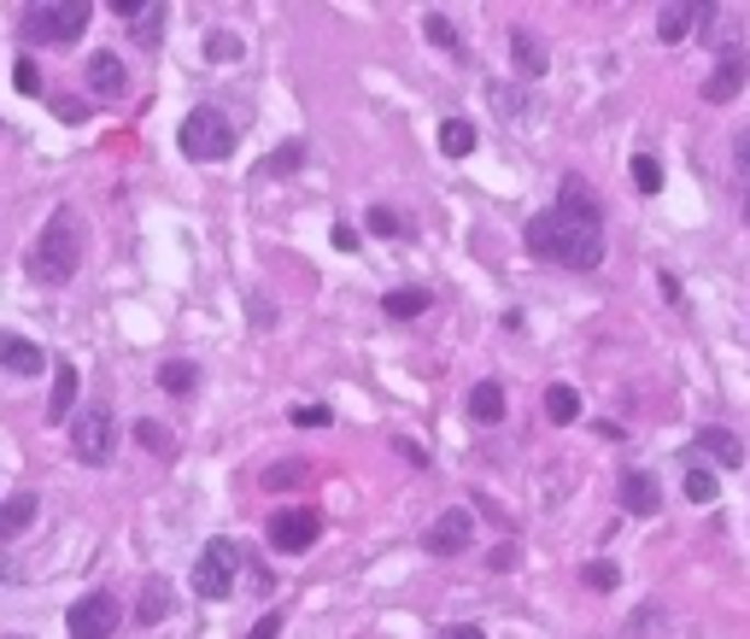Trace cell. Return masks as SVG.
I'll use <instances>...</instances> for the list:
<instances>
[{"mask_svg": "<svg viewBox=\"0 0 750 639\" xmlns=\"http://www.w3.org/2000/svg\"><path fill=\"white\" fill-rule=\"evenodd\" d=\"M177 147L188 159H200V164H217V159L235 153V129H229V117L217 106H194L182 117V129H177Z\"/></svg>", "mask_w": 750, "mask_h": 639, "instance_id": "cell-3", "label": "cell"}, {"mask_svg": "<svg viewBox=\"0 0 750 639\" xmlns=\"http://www.w3.org/2000/svg\"><path fill=\"white\" fill-rule=\"evenodd\" d=\"M241 54H247V47H241V36H235V30H212V36H206V59H217V65H235Z\"/></svg>", "mask_w": 750, "mask_h": 639, "instance_id": "cell-27", "label": "cell"}, {"mask_svg": "<svg viewBox=\"0 0 750 639\" xmlns=\"http://www.w3.org/2000/svg\"><path fill=\"white\" fill-rule=\"evenodd\" d=\"M30 523H36V493H12L0 504V540H19Z\"/></svg>", "mask_w": 750, "mask_h": 639, "instance_id": "cell-17", "label": "cell"}, {"mask_svg": "<svg viewBox=\"0 0 750 639\" xmlns=\"http://www.w3.org/2000/svg\"><path fill=\"white\" fill-rule=\"evenodd\" d=\"M429 299H434L429 288H394V294L382 299V311H387V317H399V323H405V317H422V311H429Z\"/></svg>", "mask_w": 750, "mask_h": 639, "instance_id": "cell-23", "label": "cell"}, {"mask_svg": "<svg viewBox=\"0 0 750 639\" xmlns=\"http://www.w3.org/2000/svg\"><path fill=\"white\" fill-rule=\"evenodd\" d=\"M440 153H446V159H469L475 153V124H469V117H446V124H440Z\"/></svg>", "mask_w": 750, "mask_h": 639, "instance_id": "cell-21", "label": "cell"}, {"mask_svg": "<svg viewBox=\"0 0 750 639\" xmlns=\"http://www.w3.org/2000/svg\"><path fill=\"white\" fill-rule=\"evenodd\" d=\"M422 36H429L434 47H446V54H464V42H457V30L440 19V12H429V19H422Z\"/></svg>", "mask_w": 750, "mask_h": 639, "instance_id": "cell-30", "label": "cell"}, {"mask_svg": "<svg viewBox=\"0 0 750 639\" xmlns=\"http://www.w3.org/2000/svg\"><path fill=\"white\" fill-rule=\"evenodd\" d=\"M334 247H340V252H357V229H346V224H334Z\"/></svg>", "mask_w": 750, "mask_h": 639, "instance_id": "cell-40", "label": "cell"}, {"mask_svg": "<svg viewBox=\"0 0 750 639\" xmlns=\"http://www.w3.org/2000/svg\"><path fill=\"white\" fill-rule=\"evenodd\" d=\"M112 446H117L112 411H106V406H82V411L71 417V452H77V464H106Z\"/></svg>", "mask_w": 750, "mask_h": 639, "instance_id": "cell-5", "label": "cell"}, {"mask_svg": "<svg viewBox=\"0 0 750 639\" xmlns=\"http://www.w3.org/2000/svg\"><path fill=\"white\" fill-rule=\"evenodd\" d=\"M12 82H19L24 94H36V89H42V71H36V59H30V54L19 59V71H12Z\"/></svg>", "mask_w": 750, "mask_h": 639, "instance_id": "cell-36", "label": "cell"}, {"mask_svg": "<svg viewBox=\"0 0 750 639\" xmlns=\"http://www.w3.org/2000/svg\"><path fill=\"white\" fill-rule=\"evenodd\" d=\"M77 264H82V224H77L71 206H59L42 224L36 247H30V259H24V271L36 276L42 288H65V282L77 276Z\"/></svg>", "mask_w": 750, "mask_h": 639, "instance_id": "cell-2", "label": "cell"}, {"mask_svg": "<svg viewBox=\"0 0 750 639\" xmlns=\"http://www.w3.org/2000/svg\"><path fill=\"white\" fill-rule=\"evenodd\" d=\"M469 417H475V423H499V417H504V388H499V381H475V388H469Z\"/></svg>", "mask_w": 750, "mask_h": 639, "instance_id": "cell-20", "label": "cell"}, {"mask_svg": "<svg viewBox=\"0 0 750 639\" xmlns=\"http://www.w3.org/2000/svg\"><path fill=\"white\" fill-rule=\"evenodd\" d=\"M235 540H206V551L194 558V593L200 598H229L235 593Z\"/></svg>", "mask_w": 750, "mask_h": 639, "instance_id": "cell-6", "label": "cell"}, {"mask_svg": "<svg viewBox=\"0 0 750 639\" xmlns=\"http://www.w3.org/2000/svg\"><path fill=\"white\" fill-rule=\"evenodd\" d=\"M709 19H715L709 0H674V7H662V19H657V42H669V47H674L692 24H697V30H709Z\"/></svg>", "mask_w": 750, "mask_h": 639, "instance_id": "cell-11", "label": "cell"}, {"mask_svg": "<svg viewBox=\"0 0 750 639\" xmlns=\"http://www.w3.org/2000/svg\"><path fill=\"white\" fill-rule=\"evenodd\" d=\"M299 159H305V141H282L276 153L259 164V171H264V176H287V171H299Z\"/></svg>", "mask_w": 750, "mask_h": 639, "instance_id": "cell-28", "label": "cell"}, {"mask_svg": "<svg viewBox=\"0 0 750 639\" xmlns=\"http://www.w3.org/2000/svg\"><path fill=\"white\" fill-rule=\"evenodd\" d=\"M510 59H516L527 77H545V65H552L545 59V42L534 36V30H510Z\"/></svg>", "mask_w": 750, "mask_h": 639, "instance_id": "cell-18", "label": "cell"}, {"mask_svg": "<svg viewBox=\"0 0 750 639\" xmlns=\"http://www.w3.org/2000/svg\"><path fill=\"white\" fill-rule=\"evenodd\" d=\"M194 381H200V364H188V358L159 364V388L164 393H194Z\"/></svg>", "mask_w": 750, "mask_h": 639, "instance_id": "cell-24", "label": "cell"}, {"mask_svg": "<svg viewBox=\"0 0 750 639\" xmlns=\"http://www.w3.org/2000/svg\"><path fill=\"white\" fill-rule=\"evenodd\" d=\"M129 30H135V42H141V47H152V42L164 36V7H152V0H141V12L129 19Z\"/></svg>", "mask_w": 750, "mask_h": 639, "instance_id": "cell-25", "label": "cell"}, {"mask_svg": "<svg viewBox=\"0 0 750 639\" xmlns=\"http://www.w3.org/2000/svg\"><path fill=\"white\" fill-rule=\"evenodd\" d=\"M94 19V7H82V0H47V7H30L24 12V42H77L82 30H89Z\"/></svg>", "mask_w": 750, "mask_h": 639, "instance_id": "cell-4", "label": "cell"}, {"mask_svg": "<svg viewBox=\"0 0 750 639\" xmlns=\"http://www.w3.org/2000/svg\"><path fill=\"white\" fill-rule=\"evenodd\" d=\"M264 534H270V546H276V551H287V558H294V551H311V546H317L322 523H317L311 511H276Z\"/></svg>", "mask_w": 750, "mask_h": 639, "instance_id": "cell-9", "label": "cell"}, {"mask_svg": "<svg viewBox=\"0 0 750 639\" xmlns=\"http://www.w3.org/2000/svg\"><path fill=\"white\" fill-rule=\"evenodd\" d=\"M71 399H77V369L65 358L59 376H54V399H47V423H65V417H71Z\"/></svg>", "mask_w": 750, "mask_h": 639, "instance_id": "cell-22", "label": "cell"}, {"mask_svg": "<svg viewBox=\"0 0 750 639\" xmlns=\"http://www.w3.org/2000/svg\"><path fill=\"white\" fill-rule=\"evenodd\" d=\"M47 364V352L36 341H24V334H0V369H12V376H36Z\"/></svg>", "mask_w": 750, "mask_h": 639, "instance_id": "cell-13", "label": "cell"}, {"mask_svg": "<svg viewBox=\"0 0 750 639\" xmlns=\"http://www.w3.org/2000/svg\"><path fill=\"white\" fill-rule=\"evenodd\" d=\"M370 229H375V235H405L399 212H387V206H370Z\"/></svg>", "mask_w": 750, "mask_h": 639, "instance_id": "cell-35", "label": "cell"}, {"mask_svg": "<svg viewBox=\"0 0 750 639\" xmlns=\"http://www.w3.org/2000/svg\"><path fill=\"white\" fill-rule=\"evenodd\" d=\"M124 82H129V71H124V59H117V54H94L89 59V89L100 100H117V94H124Z\"/></svg>", "mask_w": 750, "mask_h": 639, "instance_id": "cell-14", "label": "cell"}, {"mask_svg": "<svg viewBox=\"0 0 750 639\" xmlns=\"http://www.w3.org/2000/svg\"><path fill=\"white\" fill-rule=\"evenodd\" d=\"M697 446H704L715 464H727V469H739V464H745L739 434H727V429H697Z\"/></svg>", "mask_w": 750, "mask_h": 639, "instance_id": "cell-19", "label": "cell"}, {"mask_svg": "<svg viewBox=\"0 0 750 639\" xmlns=\"http://www.w3.org/2000/svg\"><path fill=\"white\" fill-rule=\"evenodd\" d=\"M745 217H750V194H745Z\"/></svg>", "mask_w": 750, "mask_h": 639, "instance_id": "cell-43", "label": "cell"}, {"mask_svg": "<svg viewBox=\"0 0 750 639\" xmlns=\"http://www.w3.org/2000/svg\"><path fill=\"white\" fill-rule=\"evenodd\" d=\"M732 147H739V164L750 171V129H739V141H732Z\"/></svg>", "mask_w": 750, "mask_h": 639, "instance_id": "cell-42", "label": "cell"}, {"mask_svg": "<svg viewBox=\"0 0 750 639\" xmlns=\"http://www.w3.org/2000/svg\"><path fill=\"white\" fill-rule=\"evenodd\" d=\"M527 252L562 271H599L604 264V224H581L569 212H539L527 224Z\"/></svg>", "mask_w": 750, "mask_h": 639, "instance_id": "cell-1", "label": "cell"}, {"mask_svg": "<svg viewBox=\"0 0 750 639\" xmlns=\"http://www.w3.org/2000/svg\"><path fill=\"white\" fill-rule=\"evenodd\" d=\"M170 604H177V598H170V581L152 575V581H141V598H135V621H147V628H152V621L170 616Z\"/></svg>", "mask_w": 750, "mask_h": 639, "instance_id": "cell-16", "label": "cell"}, {"mask_svg": "<svg viewBox=\"0 0 750 639\" xmlns=\"http://www.w3.org/2000/svg\"><path fill=\"white\" fill-rule=\"evenodd\" d=\"M745 82H750V54H745V47H721L715 71L704 77V100H709V106H727V100H739Z\"/></svg>", "mask_w": 750, "mask_h": 639, "instance_id": "cell-8", "label": "cell"}, {"mask_svg": "<svg viewBox=\"0 0 750 639\" xmlns=\"http://www.w3.org/2000/svg\"><path fill=\"white\" fill-rule=\"evenodd\" d=\"M135 434H141L147 452H170V434H164V423H152V417H147V423H135Z\"/></svg>", "mask_w": 750, "mask_h": 639, "instance_id": "cell-34", "label": "cell"}, {"mask_svg": "<svg viewBox=\"0 0 750 639\" xmlns=\"http://www.w3.org/2000/svg\"><path fill=\"white\" fill-rule=\"evenodd\" d=\"M54 112L65 117V124H82V117H89V106H82V100H54Z\"/></svg>", "mask_w": 750, "mask_h": 639, "instance_id": "cell-38", "label": "cell"}, {"mask_svg": "<svg viewBox=\"0 0 750 639\" xmlns=\"http://www.w3.org/2000/svg\"><path fill=\"white\" fill-rule=\"evenodd\" d=\"M276 634H282V616H264V621H259V628H252L247 639H276Z\"/></svg>", "mask_w": 750, "mask_h": 639, "instance_id": "cell-39", "label": "cell"}, {"mask_svg": "<svg viewBox=\"0 0 750 639\" xmlns=\"http://www.w3.org/2000/svg\"><path fill=\"white\" fill-rule=\"evenodd\" d=\"M622 504H627L634 516H657V511H662L657 476H645V469H622Z\"/></svg>", "mask_w": 750, "mask_h": 639, "instance_id": "cell-12", "label": "cell"}, {"mask_svg": "<svg viewBox=\"0 0 750 639\" xmlns=\"http://www.w3.org/2000/svg\"><path fill=\"white\" fill-rule=\"evenodd\" d=\"M686 499H697V504H715V499H721L715 469H692V476H686Z\"/></svg>", "mask_w": 750, "mask_h": 639, "instance_id": "cell-32", "label": "cell"}, {"mask_svg": "<svg viewBox=\"0 0 750 639\" xmlns=\"http://www.w3.org/2000/svg\"><path fill=\"white\" fill-rule=\"evenodd\" d=\"M446 639H487L481 628H469V621H457V628H446Z\"/></svg>", "mask_w": 750, "mask_h": 639, "instance_id": "cell-41", "label": "cell"}, {"mask_svg": "<svg viewBox=\"0 0 750 639\" xmlns=\"http://www.w3.org/2000/svg\"><path fill=\"white\" fill-rule=\"evenodd\" d=\"M634 189H639V194H657V189H662V164H657L651 153L634 159Z\"/></svg>", "mask_w": 750, "mask_h": 639, "instance_id": "cell-33", "label": "cell"}, {"mask_svg": "<svg viewBox=\"0 0 750 639\" xmlns=\"http://www.w3.org/2000/svg\"><path fill=\"white\" fill-rule=\"evenodd\" d=\"M557 212H569V217H581V224H599V199H592V189L581 176H562V189H557Z\"/></svg>", "mask_w": 750, "mask_h": 639, "instance_id": "cell-15", "label": "cell"}, {"mask_svg": "<svg viewBox=\"0 0 750 639\" xmlns=\"http://www.w3.org/2000/svg\"><path fill=\"white\" fill-rule=\"evenodd\" d=\"M469 534H475V516L464 511V504H452V511L434 516V528L422 534V546H429L434 558H457V551L469 546Z\"/></svg>", "mask_w": 750, "mask_h": 639, "instance_id": "cell-10", "label": "cell"}, {"mask_svg": "<svg viewBox=\"0 0 750 639\" xmlns=\"http://www.w3.org/2000/svg\"><path fill=\"white\" fill-rule=\"evenodd\" d=\"M545 417H552V423H575V417H581V393L557 381V388L545 393Z\"/></svg>", "mask_w": 750, "mask_h": 639, "instance_id": "cell-26", "label": "cell"}, {"mask_svg": "<svg viewBox=\"0 0 750 639\" xmlns=\"http://www.w3.org/2000/svg\"><path fill=\"white\" fill-rule=\"evenodd\" d=\"M581 581L592 586V593H616V586H622V569L604 563V558H592V563L581 569Z\"/></svg>", "mask_w": 750, "mask_h": 639, "instance_id": "cell-29", "label": "cell"}, {"mask_svg": "<svg viewBox=\"0 0 750 639\" xmlns=\"http://www.w3.org/2000/svg\"><path fill=\"white\" fill-rule=\"evenodd\" d=\"M294 423H299V429H322V423H329V406H299Z\"/></svg>", "mask_w": 750, "mask_h": 639, "instance_id": "cell-37", "label": "cell"}, {"mask_svg": "<svg viewBox=\"0 0 750 639\" xmlns=\"http://www.w3.org/2000/svg\"><path fill=\"white\" fill-rule=\"evenodd\" d=\"M299 481H305V464H299V458L264 469V487H270V493H282V487H299Z\"/></svg>", "mask_w": 750, "mask_h": 639, "instance_id": "cell-31", "label": "cell"}, {"mask_svg": "<svg viewBox=\"0 0 750 639\" xmlns=\"http://www.w3.org/2000/svg\"><path fill=\"white\" fill-rule=\"evenodd\" d=\"M117 628V598L112 593H82L71 604V616H65V634L71 639H112Z\"/></svg>", "mask_w": 750, "mask_h": 639, "instance_id": "cell-7", "label": "cell"}]
</instances>
